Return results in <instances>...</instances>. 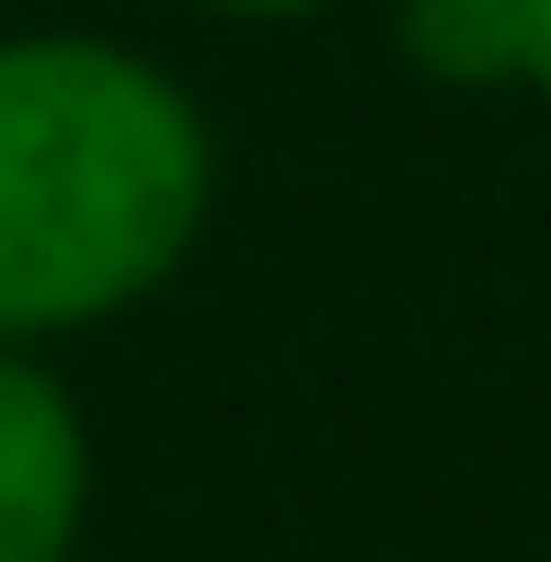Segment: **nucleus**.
I'll return each mask as SVG.
<instances>
[{
    "mask_svg": "<svg viewBox=\"0 0 551 562\" xmlns=\"http://www.w3.org/2000/svg\"><path fill=\"white\" fill-rule=\"evenodd\" d=\"M218 207V126L149 46L0 35V345H69L184 276Z\"/></svg>",
    "mask_w": 551,
    "mask_h": 562,
    "instance_id": "obj_1",
    "label": "nucleus"
},
{
    "mask_svg": "<svg viewBox=\"0 0 551 562\" xmlns=\"http://www.w3.org/2000/svg\"><path fill=\"white\" fill-rule=\"evenodd\" d=\"M92 528V425L46 345H0V562H69Z\"/></svg>",
    "mask_w": 551,
    "mask_h": 562,
    "instance_id": "obj_2",
    "label": "nucleus"
},
{
    "mask_svg": "<svg viewBox=\"0 0 551 562\" xmlns=\"http://www.w3.org/2000/svg\"><path fill=\"white\" fill-rule=\"evenodd\" d=\"M391 35H403L414 81H437V92H517V58H529L517 0H403Z\"/></svg>",
    "mask_w": 551,
    "mask_h": 562,
    "instance_id": "obj_3",
    "label": "nucleus"
},
{
    "mask_svg": "<svg viewBox=\"0 0 551 562\" xmlns=\"http://www.w3.org/2000/svg\"><path fill=\"white\" fill-rule=\"evenodd\" d=\"M517 35H529V58H517V92H540V104H551V0H517Z\"/></svg>",
    "mask_w": 551,
    "mask_h": 562,
    "instance_id": "obj_4",
    "label": "nucleus"
},
{
    "mask_svg": "<svg viewBox=\"0 0 551 562\" xmlns=\"http://www.w3.org/2000/svg\"><path fill=\"white\" fill-rule=\"evenodd\" d=\"M195 12H218V23H311L334 0H195Z\"/></svg>",
    "mask_w": 551,
    "mask_h": 562,
    "instance_id": "obj_5",
    "label": "nucleus"
}]
</instances>
